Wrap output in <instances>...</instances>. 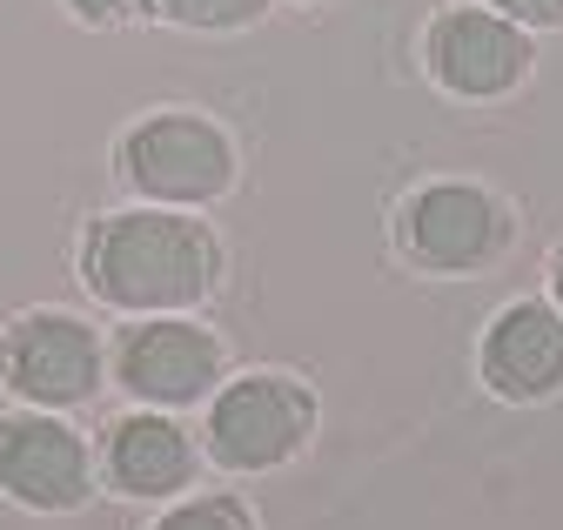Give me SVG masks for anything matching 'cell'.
<instances>
[{
  "instance_id": "obj_1",
  "label": "cell",
  "mask_w": 563,
  "mask_h": 530,
  "mask_svg": "<svg viewBox=\"0 0 563 530\" xmlns=\"http://www.w3.org/2000/svg\"><path fill=\"white\" fill-rule=\"evenodd\" d=\"M222 276V249L201 222L188 216H108L88 235V283L114 302V309H188L216 289Z\"/></svg>"
},
{
  "instance_id": "obj_2",
  "label": "cell",
  "mask_w": 563,
  "mask_h": 530,
  "mask_svg": "<svg viewBox=\"0 0 563 530\" xmlns=\"http://www.w3.org/2000/svg\"><path fill=\"white\" fill-rule=\"evenodd\" d=\"M316 430V396L289 376H242L208 404V456L222 471H282Z\"/></svg>"
},
{
  "instance_id": "obj_3",
  "label": "cell",
  "mask_w": 563,
  "mask_h": 530,
  "mask_svg": "<svg viewBox=\"0 0 563 530\" xmlns=\"http://www.w3.org/2000/svg\"><path fill=\"white\" fill-rule=\"evenodd\" d=\"M121 175L155 202H216L235 181V148L201 114H148L121 142Z\"/></svg>"
},
{
  "instance_id": "obj_4",
  "label": "cell",
  "mask_w": 563,
  "mask_h": 530,
  "mask_svg": "<svg viewBox=\"0 0 563 530\" xmlns=\"http://www.w3.org/2000/svg\"><path fill=\"white\" fill-rule=\"evenodd\" d=\"M402 255L416 269H437V276H463L497 262V249L510 242V216L489 188L476 181H430L402 202Z\"/></svg>"
},
{
  "instance_id": "obj_5",
  "label": "cell",
  "mask_w": 563,
  "mask_h": 530,
  "mask_svg": "<svg viewBox=\"0 0 563 530\" xmlns=\"http://www.w3.org/2000/svg\"><path fill=\"white\" fill-rule=\"evenodd\" d=\"M422 60H430L443 95L497 101V95L523 88L537 54H530V27L489 14V8H450V14L430 21V34H422Z\"/></svg>"
},
{
  "instance_id": "obj_6",
  "label": "cell",
  "mask_w": 563,
  "mask_h": 530,
  "mask_svg": "<svg viewBox=\"0 0 563 530\" xmlns=\"http://www.w3.org/2000/svg\"><path fill=\"white\" fill-rule=\"evenodd\" d=\"M114 369H121V389H134L141 404H201L216 396L222 383V343L195 322H141L121 336L114 350Z\"/></svg>"
},
{
  "instance_id": "obj_7",
  "label": "cell",
  "mask_w": 563,
  "mask_h": 530,
  "mask_svg": "<svg viewBox=\"0 0 563 530\" xmlns=\"http://www.w3.org/2000/svg\"><path fill=\"white\" fill-rule=\"evenodd\" d=\"M0 376L34 404H81L101 383V343L75 316H21L0 343Z\"/></svg>"
},
{
  "instance_id": "obj_8",
  "label": "cell",
  "mask_w": 563,
  "mask_h": 530,
  "mask_svg": "<svg viewBox=\"0 0 563 530\" xmlns=\"http://www.w3.org/2000/svg\"><path fill=\"white\" fill-rule=\"evenodd\" d=\"M88 443L54 417L0 423V490L34 510H75L88 497Z\"/></svg>"
},
{
  "instance_id": "obj_9",
  "label": "cell",
  "mask_w": 563,
  "mask_h": 530,
  "mask_svg": "<svg viewBox=\"0 0 563 530\" xmlns=\"http://www.w3.org/2000/svg\"><path fill=\"white\" fill-rule=\"evenodd\" d=\"M483 383L504 404H543L563 389V316L556 302H510L483 336Z\"/></svg>"
},
{
  "instance_id": "obj_10",
  "label": "cell",
  "mask_w": 563,
  "mask_h": 530,
  "mask_svg": "<svg viewBox=\"0 0 563 530\" xmlns=\"http://www.w3.org/2000/svg\"><path fill=\"white\" fill-rule=\"evenodd\" d=\"M108 477L128 497H168L195 477V443L168 417H128L108 437Z\"/></svg>"
},
{
  "instance_id": "obj_11",
  "label": "cell",
  "mask_w": 563,
  "mask_h": 530,
  "mask_svg": "<svg viewBox=\"0 0 563 530\" xmlns=\"http://www.w3.org/2000/svg\"><path fill=\"white\" fill-rule=\"evenodd\" d=\"M148 8L175 27H201V34H229V27H249L262 21L268 0H148Z\"/></svg>"
},
{
  "instance_id": "obj_12",
  "label": "cell",
  "mask_w": 563,
  "mask_h": 530,
  "mask_svg": "<svg viewBox=\"0 0 563 530\" xmlns=\"http://www.w3.org/2000/svg\"><path fill=\"white\" fill-rule=\"evenodd\" d=\"M155 530H255V523H249V510L229 504V497H195V504L168 510Z\"/></svg>"
},
{
  "instance_id": "obj_13",
  "label": "cell",
  "mask_w": 563,
  "mask_h": 530,
  "mask_svg": "<svg viewBox=\"0 0 563 530\" xmlns=\"http://www.w3.org/2000/svg\"><path fill=\"white\" fill-rule=\"evenodd\" d=\"M483 8L517 27H563V0H483Z\"/></svg>"
},
{
  "instance_id": "obj_14",
  "label": "cell",
  "mask_w": 563,
  "mask_h": 530,
  "mask_svg": "<svg viewBox=\"0 0 563 530\" xmlns=\"http://www.w3.org/2000/svg\"><path fill=\"white\" fill-rule=\"evenodd\" d=\"M67 8H75L81 21H95V27H108V21H121V14H128V0H67Z\"/></svg>"
},
{
  "instance_id": "obj_15",
  "label": "cell",
  "mask_w": 563,
  "mask_h": 530,
  "mask_svg": "<svg viewBox=\"0 0 563 530\" xmlns=\"http://www.w3.org/2000/svg\"><path fill=\"white\" fill-rule=\"evenodd\" d=\"M550 296H556V316H563V249H556V262H550Z\"/></svg>"
}]
</instances>
